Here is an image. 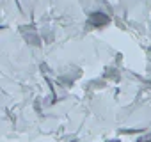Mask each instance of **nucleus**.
I'll return each mask as SVG.
<instances>
[]
</instances>
